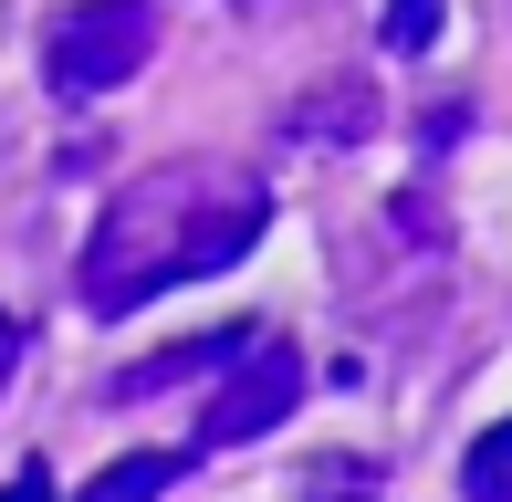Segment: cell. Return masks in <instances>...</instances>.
I'll use <instances>...</instances> for the list:
<instances>
[{"label":"cell","mask_w":512,"mask_h":502,"mask_svg":"<svg viewBox=\"0 0 512 502\" xmlns=\"http://www.w3.org/2000/svg\"><path fill=\"white\" fill-rule=\"evenodd\" d=\"M157 63V0H74L42 32V84L63 105H105L115 84H136Z\"/></svg>","instance_id":"cell-2"},{"label":"cell","mask_w":512,"mask_h":502,"mask_svg":"<svg viewBox=\"0 0 512 502\" xmlns=\"http://www.w3.org/2000/svg\"><path fill=\"white\" fill-rule=\"evenodd\" d=\"M241 11H262V0H241Z\"/></svg>","instance_id":"cell-11"},{"label":"cell","mask_w":512,"mask_h":502,"mask_svg":"<svg viewBox=\"0 0 512 502\" xmlns=\"http://www.w3.org/2000/svg\"><path fill=\"white\" fill-rule=\"evenodd\" d=\"M0 502H53V471H42V461H21V471H11V492H0Z\"/></svg>","instance_id":"cell-9"},{"label":"cell","mask_w":512,"mask_h":502,"mask_svg":"<svg viewBox=\"0 0 512 502\" xmlns=\"http://www.w3.org/2000/svg\"><path fill=\"white\" fill-rule=\"evenodd\" d=\"M439 42V0H387V53H429Z\"/></svg>","instance_id":"cell-8"},{"label":"cell","mask_w":512,"mask_h":502,"mask_svg":"<svg viewBox=\"0 0 512 502\" xmlns=\"http://www.w3.org/2000/svg\"><path fill=\"white\" fill-rule=\"evenodd\" d=\"M251 335H262V325H220V335H199V346H168V356H136V367H115V387H105V398H115V408H136V398H157V387H189V377H220L230 356L251 346Z\"/></svg>","instance_id":"cell-5"},{"label":"cell","mask_w":512,"mask_h":502,"mask_svg":"<svg viewBox=\"0 0 512 502\" xmlns=\"http://www.w3.org/2000/svg\"><path fill=\"white\" fill-rule=\"evenodd\" d=\"M293 398H304V346L262 325V335H251V346L220 367L209 408L189 419V461H209V450H241V440H262L272 419H293Z\"/></svg>","instance_id":"cell-3"},{"label":"cell","mask_w":512,"mask_h":502,"mask_svg":"<svg viewBox=\"0 0 512 502\" xmlns=\"http://www.w3.org/2000/svg\"><path fill=\"white\" fill-rule=\"evenodd\" d=\"M11 367H21V325L0 314V387H11Z\"/></svg>","instance_id":"cell-10"},{"label":"cell","mask_w":512,"mask_h":502,"mask_svg":"<svg viewBox=\"0 0 512 502\" xmlns=\"http://www.w3.org/2000/svg\"><path fill=\"white\" fill-rule=\"evenodd\" d=\"M272 231V189L251 168H220V157H168V168H136L126 189L95 210L84 231V262H74V293L84 314H136L157 304L168 283H199V272H230L251 262Z\"/></svg>","instance_id":"cell-1"},{"label":"cell","mask_w":512,"mask_h":502,"mask_svg":"<svg viewBox=\"0 0 512 502\" xmlns=\"http://www.w3.org/2000/svg\"><path fill=\"white\" fill-rule=\"evenodd\" d=\"M377 84H356V74H324V84H304V95L283 105V147H366L377 136Z\"/></svg>","instance_id":"cell-4"},{"label":"cell","mask_w":512,"mask_h":502,"mask_svg":"<svg viewBox=\"0 0 512 502\" xmlns=\"http://www.w3.org/2000/svg\"><path fill=\"white\" fill-rule=\"evenodd\" d=\"M460 502H512V419H492L460 450Z\"/></svg>","instance_id":"cell-7"},{"label":"cell","mask_w":512,"mask_h":502,"mask_svg":"<svg viewBox=\"0 0 512 502\" xmlns=\"http://www.w3.org/2000/svg\"><path fill=\"white\" fill-rule=\"evenodd\" d=\"M178 471H189V450H126V461H105L74 502H157V492L178 482Z\"/></svg>","instance_id":"cell-6"}]
</instances>
